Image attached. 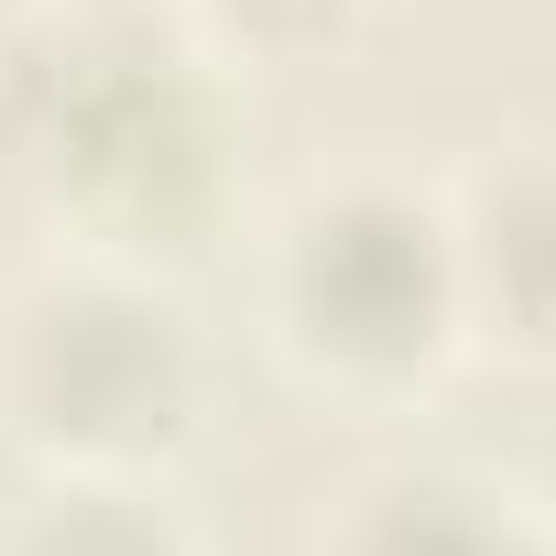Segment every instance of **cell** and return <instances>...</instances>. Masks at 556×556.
<instances>
[{
	"instance_id": "1",
	"label": "cell",
	"mask_w": 556,
	"mask_h": 556,
	"mask_svg": "<svg viewBox=\"0 0 556 556\" xmlns=\"http://www.w3.org/2000/svg\"><path fill=\"white\" fill-rule=\"evenodd\" d=\"M0 207L175 273L229 229V66L153 0H45L0 34Z\"/></svg>"
},
{
	"instance_id": "2",
	"label": "cell",
	"mask_w": 556,
	"mask_h": 556,
	"mask_svg": "<svg viewBox=\"0 0 556 556\" xmlns=\"http://www.w3.org/2000/svg\"><path fill=\"white\" fill-rule=\"evenodd\" d=\"M262 339L328 404H415L458 350L447 197L404 175H328L262 229Z\"/></svg>"
},
{
	"instance_id": "3",
	"label": "cell",
	"mask_w": 556,
	"mask_h": 556,
	"mask_svg": "<svg viewBox=\"0 0 556 556\" xmlns=\"http://www.w3.org/2000/svg\"><path fill=\"white\" fill-rule=\"evenodd\" d=\"M207 415V350L164 273L66 251L0 317V426L45 480H164Z\"/></svg>"
},
{
	"instance_id": "4",
	"label": "cell",
	"mask_w": 556,
	"mask_h": 556,
	"mask_svg": "<svg viewBox=\"0 0 556 556\" xmlns=\"http://www.w3.org/2000/svg\"><path fill=\"white\" fill-rule=\"evenodd\" d=\"M458 328L502 361H556V153H502L447 197Z\"/></svg>"
},
{
	"instance_id": "5",
	"label": "cell",
	"mask_w": 556,
	"mask_h": 556,
	"mask_svg": "<svg viewBox=\"0 0 556 556\" xmlns=\"http://www.w3.org/2000/svg\"><path fill=\"white\" fill-rule=\"evenodd\" d=\"M317 556H556V523L469 469H382L339 502Z\"/></svg>"
},
{
	"instance_id": "6",
	"label": "cell",
	"mask_w": 556,
	"mask_h": 556,
	"mask_svg": "<svg viewBox=\"0 0 556 556\" xmlns=\"http://www.w3.org/2000/svg\"><path fill=\"white\" fill-rule=\"evenodd\" d=\"M0 556H197L186 523L153 502V480H45Z\"/></svg>"
},
{
	"instance_id": "7",
	"label": "cell",
	"mask_w": 556,
	"mask_h": 556,
	"mask_svg": "<svg viewBox=\"0 0 556 556\" xmlns=\"http://www.w3.org/2000/svg\"><path fill=\"white\" fill-rule=\"evenodd\" d=\"M371 0H186V34L218 55V66H328L350 34H361Z\"/></svg>"
}]
</instances>
